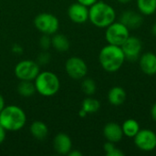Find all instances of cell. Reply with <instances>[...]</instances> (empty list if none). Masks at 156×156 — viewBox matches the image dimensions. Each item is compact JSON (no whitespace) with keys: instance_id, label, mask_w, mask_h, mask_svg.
<instances>
[{"instance_id":"36","label":"cell","mask_w":156,"mask_h":156,"mask_svg":"<svg viewBox=\"0 0 156 156\" xmlns=\"http://www.w3.org/2000/svg\"><path fill=\"white\" fill-rule=\"evenodd\" d=\"M119 3H121V4H127V3H129L131 0H117Z\"/></svg>"},{"instance_id":"10","label":"cell","mask_w":156,"mask_h":156,"mask_svg":"<svg viewBox=\"0 0 156 156\" xmlns=\"http://www.w3.org/2000/svg\"><path fill=\"white\" fill-rule=\"evenodd\" d=\"M121 48L125 56V59L133 62L140 58L143 49V43L139 37L130 36Z\"/></svg>"},{"instance_id":"30","label":"cell","mask_w":156,"mask_h":156,"mask_svg":"<svg viewBox=\"0 0 156 156\" xmlns=\"http://www.w3.org/2000/svg\"><path fill=\"white\" fill-rule=\"evenodd\" d=\"M151 116H152L153 120L156 122V102L153 105V107L151 109Z\"/></svg>"},{"instance_id":"33","label":"cell","mask_w":156,"mask_h":156,"mask_svg":"<svg viewBox=\"0 0 156 156\" xmlns=\"http://www.w3.org/2000/svg\"><path fill=\"white\" fill-rule=\"evenodd\" d=\"M79 115L80 116V117H82V118H84V117H86L87 115H88V113L84 111V110H80V112H79Z\"/></svg>"},{"instance_id":"2","label":"cell","mask_w":156,"mask_h":156,"mask_svg":"<svg viewBox=\"0 0 156 156\" xmlns=\"http://www.w3.org/2000/svg\"><path fill=\"white\" fill-rule=\"evenodd\" d=\"M115 18L114 8L103 1H97L89 7V20L97 27L106 28L115 21Z\"/></svg>"},{"instance_id":"24","label":"cell","mask_w":156,"mask_h":156,"mask_svg":"<svg viewBox=\"0 0 156 156\" xmlns=\"http://www.w3.org/2000/svg\"><path fill=\"white\" fill-rule=\"evenodd\" d=\"M40 47L43 50H48L49 47L51 46V37L49 35H44L41 37L40 41H39Z\"/></svg>"},{"instance_id":"29","label":"cell","mask_w":156,"mask_h":156,"mask_svg":"<svg viewBox=\"0 0 156 156\" xmlns=\"http://www.w3.org/2000/svg\"><path fill=\"white\" fill-rule=\"evenodd\" d=\"M5 133H6V130L0 124V144H2L5 139Z\"/></svg>"},{"instance_id":"18","label":"cell","mask_w":156,"mask_h":156,"mask_svg":"<svg viewBox=\"0 0 156 156\" xmlns=\"http://www.w3.org/2000/svg\"><path fill=\"white\" fill-rule=\"evenodd\" d=\"M30 133L37 140H43L48 136V128L45 122L41 121H35L30 125Z\"/></svg>"},{"instance_id":"14","label":"cell","mask_w":156,"mask_h":156,"mask_svg":"<svg viewBox=\"0 0 156 156\" xmlns=\"http://www.w3.org/2000/svg\"><path fill=\"white\" fill-rule=\"evenodd\" d=\"M53 145L55 151L58 154L63 155L68 154L72 150V141L70 137L64 133H58L55 136L53 141Z\"/></svg>"},{"instance_id":"22","label":"cell","mask_w":156,"mask_h":156,"mask_svg":"<svg viewBox=\"0 0 156 156\" xmlns=\"http://www.w3.org/2000/svg\"><path fill=\"white\" fill-rule=\"evenodd\" d=\"M101 108V103L98 100L94 98H86L83 100L81 104V109L84 110L88 114L96 113Z\"/></svg>"},{"instance_id":"31","label":"cell","mask_w":156,"mask_h":156,"mask_svg":"<svg viewBox=\"0 0 156 156\" xmlns=\"http://www.w3.org/2000/svg\"><path fill=\"white\" fill-rule=\"evenodd\" d=\"M68 155L69 156H82V153L81 152H80V151H78V150H71L69 154H68Z\"/></svg>"},{"instance_id":"16","label":"cell","mask_w":156,"mask_h":156,"mask_svg":"<svg viewBox=\"0 0 156 156\" xmlns=\"http://www.w3.org/2000/svg\"><path fill=\"white\" fill-rule=\"evenodd\" d=\"M127 94L123 88L115 86L112 87L108 92V101L113 106H121L126 101Z\"/></svg>"},{"instance_id":"12","label":"cell","mask_w":156,"mask_h":156,"mask_svg":"<svg viewBox=\"0 0 156 156\" xmlns=\"http://www.w3.org/2000/svg\"><path fill=\"white\" fill-rule=\"evenodd\" d=\"M139 66L141 70L148 75L154 76L156 74V54L154 52H146L140 56Z\"/></svg>"},{"instance_id":"20","label":"cell","mask_w":156,"mask_h":156,"mask_svg":"<svg viewBox=\"0 0 156 156\" xmlns=\"http://www.w3.org/2000/svg\"><path fill=\"white\" fill-rule=\"evenodd\" d=\"M137 8L143 16H151L156 12V0H137Z\"/></svg>"},{"instance_id":"3","label":"cell","mask_w":156,"mask_h":156,"mask_svg":"<svg viewBox=\"0 0 156 156\" xmlns=\"http://www.w3.org/2000/svg\"><path fill=\"white\" fill-rule=\"evenodd\" d=\"M27 122L25 112L16 105H7L0 112V124L8 132L21 130Z\"/></svg>"},{"instance_id":"34","label":"cell","mask_w":156,"mask_h":156,"mask_svg":"<svg viewBox=\"0 0 156 156\" xmlns=\"http://www.w3.org/2000/svg\"><path fill=\"white\" fill-rule=\"evenodd\" d=\"M13 51H15L16 53H19V52H21V51H22V48H21L19 46H14V48H13Z\"/></svg>"},{"instance_id":"5","label":"cell","mask_w":156,"mask_h":156,"mask_svg":"<svg viewBox=\"0 0 156 156\" xmlns=\"http://www.w3.org/2000/svg\"><path fill=\"white\" fill-rule=\"evenodd\" d=\"M36 28L44 35L52 36L59 28V21L56 16L50 13H40L34 19Z\"/></svg>"},{"instance_id":"8","label":"cell","mask_w":156,"mask_h":156,"mask_svg":"<svg viewBox=\"0 0 156 156\" xmlns=\"http://www.w3.org/2000/svg\"><path fill=\"white\" fill-rule=\"evenodd\" d=\"M66 73L73 80H82L88 73L86 62L79 57H71L65 63Z\"/></svg>"},{"instance_id":"7","label":"cell","mask_w":156,"mask_h":156,"mask_svg":"<svg viewBox=\"0 0 156 156\" xmlns=\"http://www.w3.org/2000/svg\"><path fill=\"white\" fill-rule=\"evenodd\" d=\"M16 77L19 80H31L33 81L38 75L39 66L38 64L30 59H25L18 62L14 69Z\"/></svg>"},{"instance_id":"6","label":"cell","mask_w":156,"mask_h":156,"mask_svg":"<svg viewBox=\"0 0 156 156\" xmlns=\"http://www.w3.org/2000/svg\"><path fill=\"white\" fill-rule=\"evenodd\" d=\"M130 37L129 28L121 22H113L106 27L105 38L108 44L121 47Z\"/></svg>"},{"instance_id":"27","label":"cell","mask_w":156,"mask_h":156,"mask_svg":"<svg viewBox=\"0 0 156 156\" xmlns=\"http://www.w3.org/2000/svg\"><path fill=\"white\" fill-rule=\"evenodd\" d=\"M98 0H77L78 3L87 6V7H90L92 5H94Z\"/></svg>"},{"instance_id":"21","label":"cell","mask_w":156,"mask_h":156,"mask_svg":"<svg viewBox=\"0 0 156 156\" xmlns=\"http://www.w3.org/2000/svg\"><path fill=\"white\" fill-rule=\"evenodd\" d=\"M17 92L22 97H31L36 92L34 82H32L31 80H20V83L17 86Z\"/></svg>"},{"instance_id":"13","label":"cell","mask_w":156,"mask_h":156,"mask_svg":"<svg viewBox=\"0 0 156 156\" xmlns=\"http://www.w3.org/2000/svg\"><path fill=\"white\" fill-rule=\"evenodd\" d=\"M121 23H122L126 27L130 29H136L141 27L144 22L143 15L139 12H135L133 10H127L122 14Z\"/></svg>"},{"instance_id":"19","label":"cell","mask_w":156,"mask_h":156,"mask_svg":"<svg viewBox=\"0 0 156 156\" xmlns=\"http://www.w3.org/2000/svg\"><path fill=\"white\" fill-rule=\"evenodd\" d=\"M122 129L124 136L129 138H133L140 131V124L134 119H128L122 123Z\"/></svg>"},{"instance_id":"9","label":"cell","mask_w":156,"mask_h":156,"mask_svg":"<svg viewBox=\"0 0 156 156\" xmlns=\"http://www.w3.org/2000/svg\"><path fill=\"white\" fill-rule=\"evenodd\" d=\"M133 139L134 144L141 151L152 152L156 148V133L152 130H140Z\"/></svg>"},{"instance_id":"1","label":"cell","mask_w":156,"mask_h":156,"mask_svg":"<svg viewBox=\"0 0 156 156\" xmlns=\"http://www.w3.org/2000/svg\"><path fill=\"white\" fill-rule=\"evenodd\" d=\"M99 61L105 71L116 72L122 67L125 56L121 47L108 44L101 49Z\"/></svg>"},{"instance_id":"25","label":"cell","mask_w":156,"mask_h":156,"mask_svg":"<svg viewBox=\"0 0 156 156\" xmlns=\"http://www.w3.org/2000/svg\"><path fill=\"white\" fill-rule=\"evenodd\" d=\"M116 148L115 146V144L114 143H112V142H106L104 144H103V150L106 154V155H108L111 152H112L114 149Z\"/></svg>"},{"instance_id":"17","label":"cell","mask_w":156,"mask_h":156,"mask_svg":"<svg viewBox=\"0 0 156 156\" xmlns=\"http://www.w3.org/2000/svg\"><path fill=\"white\" fill-rule=\"evenodd\" d=\"M51 46L57 51L65 52L69 48L70 44H69V38L65 35L55 33L54 35H52V37H51Z\"/></svg>"},{"instance_id":"32","label":"cell","mask_w":156,"mask_h":156,"mask_svg":"<svg viewBox=\"0 0 156 156\" xmlns=\"http://www.w3.org/2000/svg\"><path fill=\"white\" fill-rule=\"evenodd\" d=\"M5 100H4V97L0 94V112H2V110L5 108Z\"/></svg>"},{"instance_id":"15","label":"cell","mask_w":156,"mask_h":156,"mask_svg":"<svg viewBox=\"0 0 156 156\" xmlns=\"http://www.w3.org/2000/svg\"><path fill=\"white\" fill-rule=\"evenodd\" d=\"M103 136L112 143H119L123 138V132L122 126L116 122H108L103 127Z\"/></svg>"},{"instance_id":"4","label":"cell","mask_w":156,"mask_h":156,"mask_svg":"<svg viewBox=\"0 0 156 156\" xmlns=\"http://www.w3.org/2000/svg\"><path fill=\"white\" fill-rule=\"evenodd\" d=\"M36 91L44 97H51L57 94L60 89L58 77L51 71L39 72L34 80Z\"/></svg>"},{"instance_id":"28","label":"cell","mask_w":156,"mask_h":156,"mask_svg":"<svg viewBox=\"0 0 156 156\" xmlns=\"http://www.w3.org/2000/svg\"><path fill=\"white\" fill-rule=\"evenodd\" d=\"M124 155V153L122 151V150H120L119 148H115L112 152H111L107 156H123Z\"/></svg>"},{"instance_id":"11","label":"cell","mask_w":156,"mask_h":156,"mask_svg":"<svg viewBox=\"0 0 156 156\" xmlns=\"http://www.w3.org/2000/svg\"><path fill=\"white\" fill-rule=\"evenodd\" d=\"M68 16L72 22L76 24H83L89 20V7L78 2L74 3L68 8Z\"/></svg>"},{"instance_id":"26","label":"cell","mask_w":156,"mask_h":156,"mask_svg":"<svg viewBox=\"0 0 156 156\" xmlns=\"http://www.w3.org/2000/svg\"><path fill=\"white\" fill-rule=\"evenodd\" d=\"M48 60H49V55H48V53H47V52H45V51L42 52V53L39 55V57H38V62H40V63H42V64L48 63Z\"/></svg>"},{"instance_id":"35","label":"cell","mask_w":156,"mask_h":156,"mask_svg":"<svg viewBox=\"0 0 156 156\" xmlns=\"http://www.w3.org/2000/svg\"><path fill=\"white\" fill-rule=\"evenodd\" d=\"M152 34L156 37V22L153 25V27H152Z\"/></svg>"},{"instance_id":"23","label":"cell","mask_w":156,"mask_h":156,"mask_svg":"<svg viewBox=\"0 0 156 156\" xmlns=\"http://www.w3.org/2000/svg\"><path fill=\"white\" fill-rule=\"evenodd\" d=\"M81 90L83 93H85L87 96H91L96 92L97 90L96 82L90 78L84 79L81 82Z\"/></svg>"}]
</instances>
